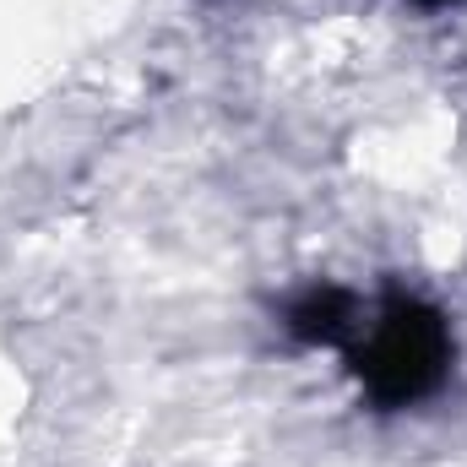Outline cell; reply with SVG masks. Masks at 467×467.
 <instances>
[{
	"label": "cell",
	"mask_w": 467,
	"mask_h": 467,
	"mask_svg": "<svg viewBox=\"0 0 467 467\" xmlns=\"http://www.w3.org/2000/svg\"><path fill=\"white\" fill-rule=\"evenodd\" d=\"M451 369V332L441 310L419 299H391L369 337L353 348V375L375 408H408L430 397Z\"/></svg>",
	"instance_id": "cell-1"
},
{
	"label": "cell",
	"mask_w": 467,
	"mask_h": 467,
	"mask_svg": "<svg viewBox=\"0 0 467 467\" xmlns=\"http://www.w3.org/2000/svg\"><path fill=\"white\" fill-rule=\"evenodd\" d=\"M353 327V299L343 288H310L288 310V332L299 343H343Z\"/></svg>",
	"instance_id": "cell-2"
},
{
	"label": "cell",
	"mask_w": 467,
	"mask_h": 467,
	"mask_svg": "<svg viewBox=\"0 0 467 467\" xmlns=\"http://www.w3.org/2000/svg\"><path fill=\"white\" fill-rule=\"evenodd\" d=\"M419 5H430V11H435V5H451V0H419Z\"/></svg>",
	"instance_id": "cell-3"
}]
</instances>
